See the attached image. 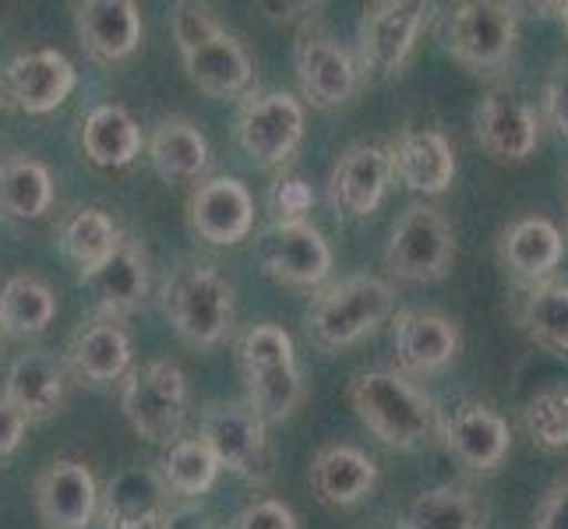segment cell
<instances>
[{
    "label": "cell",
    "instance_id": "1",
    "mask_svg": "<svg viewBox=\"0 0 568 529\" xmlns=\"http://www.w3.org/2000/svg\"><path fill=\"white\" fill-rule=\"evenodd\" d=\"M173 39L181 47L187 78L205 95H212V100H233V95L247 92L254 78L251 57L205 4L173 8Z\"/></svg>",
    "mask_w": 568,
    "mask_h": 529
},
{
    "label": "cell",
    "instance_id": "2",
    "mask_svg": "<svg viewBox=\"0 0 568 529\" xmlns=\"http://www.w3.org/2000/svg\"><path fill=\"white\" fill-rule=\"evenodd\" d=\"M349 403L361 424L388 448L409 452L427 445L438 430L435 406L399 370H364L349 382Z\"/></svg>",
    "mask_w": 568,
    "mask_h": 529
},
{
    "label": "cell",
    "instance_id": "3",
    "mask_svg": "<svg viewBox=\"0 0 568 529\" xmlns=\"http://www.w3.org/2000/svg\"><path fill=\"white\" fill-rule=\"evenodd\" d=\"M237 357L247 382V406L265 424L286 420L304 399V382L290 332L272 322L251 325L237 343Z\"/></svg>",
    "mask_w": 568,
    "mask_h": 529
},
{
    "label": "cell",
    "instance_id": "4",
    "mask_svg": "<svg viewBox=\"0 0 568 529\" xmlns=\"http://www.w3.org/2000/svg\"><path fill=\"white\" fill-rule=\"evenodd\" d=\"M396 307L392 286L378 276H349L325 286L307 311V336L322 349H346L371 336Z\"/></svg>",
    "mask_w": 568,
    "mask_h": 529
},
{
    "label": "cell",
    "instance_id": "5",
    "mask_svg": "<svg viewBox=\"0 0 568 529\" xmlns=\"http://www.w3.org/2000/svg\"><path fill=\"white\" fill-rule=\"evenodd\" d=\"M121 409L134 435L152 445H173L187 417V378L178 364L149 360L124 375Z\"/></svg>",
    "mask_w": 568,
    "mask_h": 529
},
{
    "label": "cell",
    "instance_id": "6",
    "mask_svg": "<svg viewBox=\"0 0 568 529\" xmlns=\"http://www.w3.org/2000/svg\"><path fill=\"white\" fill-rule=\"evenodd\" d=\"M163 315L191 346H215L233 322V289L220 268L191 265L166 283Z\"/></svg>",
    "mask_w": 568,
    "mask_h": 529
},
{
    "label": "cell",
    "instance_id": "7",
    "mask_svg": "<svg viewBox=\"0 0 568 529\" xmlns=\"http://www.w3.org/2000/svg\"><path fill=\"white\" fill-rule=\"evenodd\" d=\"M456 262L448 220L430 205H409L385 247V268L403 283H438Z\"/></svg>",
    "mask_w": 568,
    "mask_h": 529
},
{
    "label": "cell",
    "instance_id": "8",
    "mask_svg": "<svg viewBox=\"0 0 568 529\" xmlns=\"http://www.w3.org/2000/svg\"><path fill=\"white\" fill-rule=\"evenodd\" d=\"M430 11L435 8L420 4V0H378V4L364 8L357 32V71H364L371 82H385L396 74L424 32Z\"/></svg>",
    "mask_w": 568,
    "mask_h": 529
},
{
    "label": "cell",
    "instance_id": "9",
    "mask_svg": "<svg viewBox=\"0 0 568 529\" xmlns=\"http://www.w3.org/2000/svg\"><path fill=\"white\" fill-rule=\"evenodd\" d=\"M519 14L513 4L498 0H469L448 18L445 50L456 64L469 71H495L516 50Z\"/></svg>",
    "mask_w": 568,
    "mask_h": 529
},
{
    "label": "cell",
    "instance_id": "10",
    "mask_svg": "<svg viewBox=\"0 0 568 529\" xmlns=\"http://www.w3.org/2000/svg\"><path fill=\"white\" fill-rule=\"evenodd\" d=\"M199 441L220 462L247 480H265L272 474V452L265 420L247 403H212L202 414Z\"/></svg>",
    "mask_w": 568,
    "mask_h": 529
},
{
    "label": "cell",
    "instance_id": "11",
    "mask_svg": "<svg viewBox=\"0 0 568 529\" xmlns=\"http://www.w3.org/2000/svg\"><path fill=\"white\" fill-rule=\"evenodd\" d=\"M304 142V106L290 92H265L241 106L237 145L262 170L290 163V155Z\"/></svg>",
    "mask_w": 568,
    "mask_h": 529
},
{
    "label": "cell",
    "instance_id": "12",
    "mask_svg": "<svg viewBox=\"0 0 568 529\" xmlns=\"http://www.w3.org/2000/svg\"><path fill=\"white\" fill-rule=\"evenodd\" d=\"M293 68H297V82L304 100L315 110H332L343 106L349 95L361 85L357 61L349 57L343 43H336L332 35L304 29L293 47Z\"/></svg>",
    "mask_w": 568,
    "mask_h": 529
},
{
    "label": "cell",
    "instance_id": "13",
    "mask_svg": "<svg viewBox=\"0 0 568 529\" xmlns=\"http://www.w3.org/2000/svg\"><path fill=\"white\" fill-rule=\"evenodd\" d=\"M258 262L268 279L307 289L328 279L332 247L311 223H276L258 244Z\"/></svg>",
    "mask_w": 568,
    "mask_h": 529
},
{
    "label": "cell",
    "instance_id": "14",
    "mask_svg": "<svg viewBox=\"0 0 568 529\" xmlns=\"http://www.w3.org/2000/svg\"><path fill=\"white\" fill-rule=\"evenodd\" d=\"M438 435L448 456L477 474H491L513 452V430L501 414L484 403H459L456 409H448L438 420Z\"/></svg>",
    "mask_w": 568,
    "mask_h": 529
},
{
    "label": "cell",
    "instance_id": "15",
    "mask_svg": "<svg viewBox=\"0 0 568 529\" xmlns=\"http://www.w3.org/2000/svg\"><path fill=\"white\" fill-rule=\"evenodd\" d=\"M36 512L50 529H89L100 512V487L85 462L57 459L39 474L36 487Z\"/></svg>",
    "mask_w": 568,
    "mask_h": 529
},
{
    "label": "cell",
    "instance_id": "16",
    "mask_svg": "<svg viewBox=\"0 0 568 529\" xmlns=\"http://www.w3.org/2000/svg\"><path fill=\"white\" fill-rule=\"evenodd\" d=\"M191 230L215 247H233L254 230V199L237 176H212L187 202Z\"/></svg>",
    "mask_w": 568,
    "mask_h": 529
},
{
    "label": "cell",
    "instance_id": "17",
    "mask_svg": "<svg viewBox=\"0 0 568 529\" xmlns=\"http://www.w3.org/2000/svg\"><path fill=\"white\" fill-rule=\"evenodd\" d=\"M392 181L388 149L382 145H354L346 149L328 173V202L346 220H367L385 199Z\"/></svg>",
    "mask_w": 568,
    "mask_h": 529
},
{
    "label": "cell",
    "instance_id": "18",
    "mask_svg": "<svg viewBox=\"0 0 568 529\" xmlns=\"http://www.w3.org/2000/svg\"><path fill=\"white\" fill-rule=\"evenodd\" d=\"M4 82L14 106L39 116L68 103L78 85V71L61 50H26L8 64Z\"/></svg>",
    "mask_w": 568,
    "mask_h": 529
},
{
    "label": "cell",
    "instance_id": "19",
    "mask_svg": "<svg viewBox=\"0 0 568 529\" xmlns=\"http://www.w3.org/2000/svg\"><path fill=\"white\" fill-rule=\"evenodd\" d=\"M477 142L495 163H526L540 142L537 113L505 89L487 92L477 106Z\"/></svg>",
    "mask_w": 568,
    "mask_h": 529
},
{
    "label": "cell",
    "instance_id": "20",
    "mask_svg": "<svg viewBox=\"0 0 568 529\" xmlns=\"http://www.w3.org/2000/svg\"><path fill=\"white\" fill-rule=\"evenodd\" d=\"M396 370L406 378L435 375L448 367L459 353V328L453 318L435 315V311H403L396 318Z\"/></svg>",
    "mask_w": 568,
    "mask_h": 529
},
{
    "label": "cell",
    "instance_id": "21",
    "mask_svg": "<svg viewBox=\"0 0 568 529\" xmlns=\"http://www.w3.org/2000/svg\"><path fill=\"white\" fill-rule=\"evenodd\" d=\"M82 286L92 293V307L100 322H116L139 311L149 293V265L145 254L131 241H121L103 265L82 276Z\"/></svg>",
    "mask_w": 568,
    "mask_h": 529
},
{
    "label": "cell",
    "instance_id": "22",
    "mask_svg": "<svg viewBox=\"0 0 568 529\" xmlns=\"http://www.w3.org/2000/svg\"><path fill=\"white\" fill-rule=\"evenodd\" d=\"M106 529H163L166 526V484L145 466L121 469L100 495Z\"/></svg>",
    "mask_w": 568,
    "mask_h": 529
},
{
    "label": "cell",
    "instance_id": "23",
    "mask_svg": "<svg viewBox=\"0 0 568 529\" xmlns=\"http://www.w3.org/2000/svg\"><path fill=\"white\" fill-rule=\"evenodd\" d=\"M388 163H392V176H399L409 191L435 199V194L448 191L456 176V149L435 128L403 131L388 145Z\"/></svg>",
    "mask_w": 568,
    "mask_h": 529
},
{
    "label": "cell",
    "instance_id": "24",
    "mask_svg": "<svg viewBox=\"0 0 568 529\" xmlns=\"http://www.w3.org/2000/svg\"><path fill=\"white\" fill-rule=\"evenodd\" d=\"M82 47L100 61H124L142 43V14L131 0H85L74 4Z\"/></svg>",
    "mask_w": 568,
    "mask_h": 529
},
{
    "label": "cell",
    "instance_id": "25",
    "mask_svg": "<svg viewBox=\"0 0 568 529\" xmlns=\"http://www.w3.org/2000/svg\"><path fill=\"white\" fill-rule=\"evenodd\" d=\"M378 466L354 445H325L311 459V491L325 508H349L375 491Z\"/></svg>",
    "mask_w": 568,
    "mask_h": 529
},
{
    "label": "cell",
    "instance_id": "26",
    "mask_svg": "<svg viewBox=\"0 0 568 529\" xmlns=\"http://www.w3.org/2000/svg\"><path fill=\"white\" fill-rule=\"evenodd\" d=\"M64 391H68L64 367L57 364V357H50L47 349L22 353V357L11 364L8 382H4V399L14 409H22L29 424L53 417L64 403Z\"/></svg>",
    "mask_w": 568,
    "mask_h": 529
},
{
    "label": "cell",
    "instance_id": "27",
    "mask_svg": "<svg viewBox=\"0 0 568 529\" xmlns=\"http://www.w3.org/2000/svg\"><path fill=\"white\" fill-rule=\"evenodd\" d=\"M498 251H501L505 268H513L519 279L547 283V276L558 268L565 254V241H561V230L551 220L526 215V220L513 223L501 233Z\"/></svg>",
    "mask_w": 568,
    "mask_h": 529
},
{
    "label": "cell",
    "instance_id": "28",
    "mask_svg": "<svg viewBox=\"0 0 568 529\" xmlns=\"http://www.w3.org/2000/svg\"><path fill=\"white\" fill-rule=\"evenodd\" d=\"M82 152L89 163L103 170L131 166L142 152V128L124 106H95L82 121Z\"/></svg>",
    "mask_w": 568,
    "mask_h": 529
},
{
    "label": "cell",
    "instance_id": "29",
    "mask_svg": "<svg viewBox=\"0 0 568 529\" xmlns=\"http://www.w3.org/2000/svg\"><path fill=\"white\" fill-rule=\"evenodd\" d=\"M149 160L155 173L170 184L199 181L209 166V142L199 131V124L184 121V116H170L149 139Z\"/></svg>",
    "mask_w": 568,
    "mask_h": 529
},
{
    "label": "cell",
    "instance_id": "30",
    "mask_svg": "<svg viewBox=\"0 0 568 529\" xmlns=\"http://www.w3.org/2000/svg\"><path fill=\"white\" fill-rule=\"evenodd\" d=\"M71 367L85 382H116L131 370V339L116 322H92L71 339Z\"/></svg>",
    "mask_w": 568,
    "mask_h": 529
},
{
    "label": "cell",
    "instance_id": "31",
    "mask_svg": "<svg viewBox=\"0 0 568 529\" xmlns=\"http://www.w3.org/2000/svg\"><path fill=\"white\" fill-rule=\"evenodd\" d=\"M57 241H61V251L82 268V276H85V272L103 265L116 251V244H121V230H116V223L103 208H71L61 220Z\"/></svg>",
    "mask_w": 568,
    "mask_h": 529
},
{
    "label": "cell",
    "instance_id": "32",
    "mask_svg": "<svg viewBox=\"0 0 568 529\" xmlns=\"http://www.w3.org/2000/svg\"><path fill=\"white\" fill-rule=\"evenodd\" d=\"M53 205V176L50 170L29 160V155H14V160L0 163V212L11 220H39Z\"/></svg>",
    "mask_w": 568,
    "mask_h": 529
},
{
    "label": "cell",
    "instance_id": "33",
    "mask_svg": "<svg viewBox=\"0 0 568 529\" xmlns=\"http://www.w3.org/2000/svg\"><path fill=\"white\" fill-rule=\"evenodd\" d=\"M57 315L53 289L36 276H11L0 286V332L8 336H39Z\"/></svg>",
    "mask_w": 568,
    "mask_h": 529
},
{
    "label": "cell",
    "instance_id": "34",
    "mask_svg": "<svg viewBox=\"0 0 568 529\" xmlns=\"http://www.w3.org/2000/svg\"><path fill=\"white\" fill-rule=\"evenodd\" d=\"M215 477H220V462L199 438H178L166 445L160 459V480L166 484V491L181 498H202L212 491Z\"/></svg>",
    "mask_w": 568,
    "mask_h": 529
},
{
    "label": "cell",
    "instance_id": "35",
    "mask_svg": "<svg viewBox=\"0 0 568 529\" xmlns=\"http://www.w3.org/2000/svg\"><path fill=\"white\" fill-rule=\"evenodd\" d=\"M477 501L463 487H430L417 495L399 519V529H477Z\"/></svg>",
    "mask_w": 568,
    "mask_h": 529
},
{
    "label": "cell",
    "instance_id": "36",
    "mask_svg": "<svg viewBox=\"0 0 568 529\" xmlns=\"http://www.w3.org/2000/svg\"><path fill=\"white\" fill-rule=\"evenodd\" d=\"M523 328L530 339L547 349H568V286L565 283H534L519 311Z\"/></svg>",
    "mask_w": 568,
    "mask_h": 529
},
{
    "label": "cell",
    "instance_id": "37",
    "mask_svg": "<svg viewBox=\"0 0 568 529\" xmlns=\"http://www.w3.org/2000/svg\"><path fill=\"white\" fill-rule=\"evenodd\" d=\"M526 435L540 445L544 452L568 448V388H544L523 409Z\"/></svg>",
    "mask_w": 568,
    "mask_h": 529
},
{
    "label": "cell",
    "instance_id": "38",
    "mask_svg": "<svg viewBox=\"0 0 568 529\" xmlns=\"http://www.w3.org/2000/svg\"><path fill=\"white\" fill-rule=\"evenodd\" d=\"M315 205V191H311L297 176H286L272 191V212H276V223H304V215Z\"/></svg>",
    "mask_w": 568,
    "mask_h": 529
},
{
    "label": "cell",
    "instance_id": "39",
    "mask_svg": "<svg viewBox=\"0 0 568 529\" xmlns=\"http://www.w3.org/2000/svg\"><path fill=\"white\" fill-rule=\"evenodd\" d=\"M230 529H297V519H293V512L276 501V498H262L247 505L244 512L230 522Z\"/></svg>",
    "mask_w": 568,
    "mask_h": 529
},
{
    "label": "cell",
    "instance_id": "40",
    "mask_svg": "<svg viewBox=\"0 0 568 529\" xmlns=\"http://www.w3.org/2000/svg\"><path fill=\"white\" fill-rule=\"evenodd\" d=\"M544 113L551 128L568 139V64H558L551 82H547V92H544Z\"/></svg>",
    "mask_w": 568,
    "mask_h": 529
},
{
    "label": "cell",
    "instance_id": "41",
    "mask_svg": "<svg viewBox=\"0 0 568 529\" xmlns=\"http://www.w3.org/2000/svg\"><path fill=\"white\" fill-rule=\"evenodd\" d=\"M26 427H29V417L22 409H14L4 396H0V459H8L18 445L26 438Z\"/></svg>",
    "mask_w": 568,
    "mask_h": 529
},
{
    "label": "cell",
    "instance_id": "42",
    "mask_svg": "<svg viewBox=\"0 0 568 529\" xmlns=\"http://www.w3.org/2000/svg\"><path fill=\"white\" fill-rule=\"evenodd\" d=\"M534 529H568V480L544 498L534 516Z\"/></svg>",
    "mask_w": 568,
    "mask_h": 529
},
{
    "label": "cell",
    "instance_id": "43",
    "mask_svg": "<svg viewBox=\"0 0 568 529\" xmlns=\"http://www.w3.org/2000/svg\"><path fill=\"white\" fill-rule=\"evenodd\" d=\"M163 529H215V522L209 519V512L202 505H178L166 512Z\"/></svg>",
    "mask_w": 568,
    "mask_h": 529
},
{
    "label": "cell",
    "instance_id": "44",
    "mask_svg": "<svg viewBox=\"0 0 568 529\" xmlns=\"http://www.w3.org/2000/svg\"><path fill=\"white\" fill-rule=\"evenodd\" d=\"M558 11H561V18H565V29H568V4H561Z\"/></svg>",
    "mask_w": 568,
    "mask_h": 529
},
{
    "label": "cell",
    "instance_id": "45",
    "mask_svg": "<svg viewBox=\"0 0 568 529\" xmlns=\"http://www.w3.org/2000/svg\"><path fill=\"white\" fill-rule=\"evenodd\" d=\"M565 212H568V194H565Z\"/></svg>",
    "mask_w": 568,
    "mask_h": 529
},
{
    "label": "cell",
    "instance_id": "46",
    "mask_svg": "<svg viewBox=\"0 0 568 529\" xmlns=\"http://www.w3.org/2000/svg\"><path fill=\"white\" fill-rule=\"evenodd\" d=\"M0 163H4V160H0Z\"/></svg>",
    "mask_w": 568,
    "mask_h": 529
}]
</instances>
